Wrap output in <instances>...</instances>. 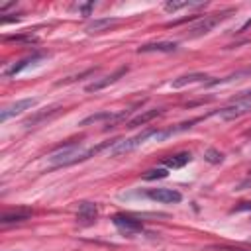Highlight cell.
I'll return each instance as SVG.
<instances>
[{"label": "cell", "mask_w": 251, "mask_h": 251, "mask_svg": "<svg viewBox=\"0 0 251 251\" xmlns=\"http://www.w3.org/2000/svg\"><path fill=\"white\" fill-rule=\"evenodd\" d=\"M202 6L200 2H165V10L167 12H176L180 8H198Z\"/></svg>", "instance_id": "obj_20"}, {"label": "cell", "mask_w": 251, "mask_h": 251, "mask_svg": "<svg viewBox=\"0 0 251 251\" xmlns=\"http://www.w3.org/2000/svg\"><path fill=\"white\" fill-rule=\"evenodd\" d=\"M116 141H106V143H100V145H94V147H82L80 143H69L57 151H53L47 161L51 163V167H69V165H75V163H80V161H86L90 157H94L96 153H100L102 149H110Z\"/></svg>", "instance_id": "obj_1"}, {"label": "cell", "mask_w": 251, "mask_h": 251, "mask_svg": "<svg viewBox=\"0 0 251 251\" xmlns=\"http://www.w3.org/2000/svg\"><path fill=\"white\" fill-rule=\"evenodd\" d=\"M43 55L41 53H33V55H27V57H24V59H20L18 63H14L12 67H8L6 71H4V75L6 76H16L18 73H22L25 67H29V65H33L35 61H39Z\"/></svg>", "instance_id": "obj_13"}, {"label": "cell", "mask_w": 251, "mask_h": 251, "mask_svg": "<svg viewBox=\"0 0 251 251\" xmlns=\"http://www.w3.org/2000/svg\"><path fill=\"white\" fill-rule=\"evenodd\" d=\"M112 118H114V114L112 112H98V114H90V116H86L82 122H80V126H88V124H96V122H112Z\"/></svg>", "instance_id": "obj_18"}, {"label": "cell", "mask_w": 251, "mask_h": 251, "mask_svg": "<svg viewBox=\"0 0 251 251\" xmlns=\"http://www.w3.org/2000/svg\"><path fill=\"white\" fill-rule=\"evenodd\" d=\"M178 49V43L175 41H155V43H145L137 49V53H173Z\"/></svg>", "instance_id": "obj_10"}, {"label": "cell", "mask_w": 251, "mask_h": 251, "mask_svg": "<svg viewBox=\"0 0 251 251\" xmlns=\"http://www.w3.org/2000/svg\"><path fill=\"white\" fill-rule=\"evenodd\" d=\"M208 75L204 73H190V75H182V76H176L173 82H171V88H182L186 84H192V82H202V84H208Z\"/></svg>", "instance_id": "obj_11"}, {"label": "cell", "mask_w": 251, "mask_h": 251, "mask_svg": "<svg viewBox=\"0 0 251 251\" xmlns=\"http://www.w3.org/2000/svg\"><path fill=\"white\" fill-rule=\"evenodd\" d=\"M118 24H120L118 18H98V20H92L90 24H86L84 31L90 33V35L92 33H104V31H108L110 27H114Z\"/></svg>", "instance_id": "obj_9"}, {"label": "cell", "mask_w": 251, "mask_h": 251, "mask_svg": "<svg viewBox=\"0 0 251 251\" xmlns=\"http://www.w3.org/2000/svg\"><path fill=\"white\" fill-rule=\"evenodd\" d=\"M98 216V208L92 202H80L78 204V212H76V220L82 224H92Z\"/></svg>", "instance_id": "obj_12"}, {"label": "cell", "mask_w": 251, "mask_h": 251, "mask_svg": "<svg viewBox=\"0 0 251 251\" xmlns=\"http://www.w3.org/2000/svg\"><path fill=\"white\" fill-rule=\"evenodd\" d=\"M249 112H251V100L235 98L229 106H226V108H220V110L212 112V116H216V118H220V120L229 122V120H237V118H241V116H245V114H249Z\"/></svg>", "instance_id": "obj_4"}, {"label": "cell", "mask_w": 251, "mask_h": 251, "mask_svg": "<svg viewBox=\"0 0 251 251\" xmlns=\"http://www.w3.org/2000/svg\"><path fill=\"white\" fill-rule=\"evenodd\" d=\"M61 112V108H51L49 112H41V114H35L33 118H29V120H25V127H31V126H35V124H39V122H43V120H49V118H53V116H57Z\"/></svg>", "instance_id": "obj_17"}, {"label": "cell", "mask_w": 251, "mask_h": 251, "mask_svg": "<svg viewBox=\"0 0 251 251\" xmlns=\"http://www.w3.org/2000/svg\"><path fill=\"white\" fill-rule=\"evenodd\" d=\"M92 8H94V4H92V2H88V4H78V6H76V10H80L84 16H88Z\"/></svg>", "instance_id": "obj_23"}, {"label": "cell", "mask_w": 251, "mask_h": 251, "mask_svg": "<svg viewBox=\"0 0 251 251\" xmlns=\"http://www.w3.org/2000/svg\"><path fill=\"white\" fill-rule=\"evenodd\" d=\"M204 159L208 161V163H214V165H218V163H222L224 161V153H220L218 149H206L204 151Z\"/></svg>", "instance_id": "obj_21"}, {"label": "cell", "mask_w": 251, "mask_h": 251, "mask_svg": "<svg viewBox=\"0 0 251 251\" xmlns=\"http://www.w3.org/2000/svg\"><path fill=\"white\" fill-rule=\"evenodd\" d=\"M4 39H6V41H27V43H31V41H35V35H31V33H22V35H6Z\"/></svg>", "instance_id": "obj_22"}, {"label": "cell", "mask_w": 251, "mask_h": 251, "mask_svg": "<svg viewBox=\"0 0 251 251\" xmlns=\"http://www.w3.org/2000/svg\"><path fill=\"white\" fill-rule=\"evenodd\" d=\"M161 112H163V110H159V108H153V110L141 112L139 116H135V118H131V120L127 122V127H139V126H145V124H149L153 118L161 116Z\"/></svg>", "instance_id": "obj_15"}, {"label": "cell", "mask_w": 251, "mask_h": 251, "mask_svg": "<svg viewBox=\"0 0 251 251\" xmlns=\"http://www.w3.org/2000/svg\"><path fill=\"white\" fill-rule=\"evenodd\" d=\"M126 73H127V67H120V69H116L112 75H106V76H102V78H98V80H94V82L86 84V92L102 90V88H106L108 84H114V82H116L118 78H122Z\"/></svg>", "instance_id": "obj_8"}, {"label": "cell", "mask_w": 251, "mask_h": 251, "mask_svg": "<svg viewBox=\"0 0 251 251\" xmlns=\"http://www.w3.org/2000/svg\"><path fill=\"white\" fill-rule=\"evenodd\" d=\"M237 98H243V100H251V90H245V92H239Z\"/></svg>", "instance_id": "obj_24"}, {"label": "cell", "mask_w": 251, "mask_h": 251, "mask_svg": "<svg viewBox=\"0 0 251 251\" xmlns=\"http://www.w3.org/2000/svg\"><path fill=\"white\" fill-rule=\"evenodd\" d=\"M37 106V98H22V100H16L12 104H8L6 108H2L0 112V122H8L10 118L25 112V110H31Z\"/></svg>", "instance_id": "obj_5"}, {"label": "cell", "mask_w": 251, "mask_h": 251, "mask_svg": "<svg viewBox=\"0 0 251 251\" xmlns=\"http://www.w3.org/2000/svg\"><path fill=\"white\" fill-rule=\"evenodd\" d=\"M167 175H169V171H167L165 167H157V169L145 171V173L141 175V178H143V180H157V178H165Z\"/></svg>", "instance_id": "obj_19"}, {"label": "cell", "mask_w": 251, "mask_h": 251, "mask_svg": "<svg viewBox=\"0 0 251 251\" xmlns=\"http://www.w3.org/2000/svg\"><path fill=\"white\" fill-rule=\"evenodd\" d=\"M190 161H192V155L188 151H182V153H176V155H171V157L163 159L165 167H171V169H180V167H184Z\"/></svg>", "instance_id": "obj_16"}, {"label": "cell", "mask_w": 251, "mask_h": 251, "mask_svg": "<svg viewBox=\"0 0 251 251\" xmlns=\"http://www.w3.org/2000/svg\"><path fill=\"white\" fill-rule=\"evenodd\" d=\"M145 196L159 204H178L182 200V194L173 188H149L145 192Z\"/></svg>", "instance_id": "obj_6"}, {"label": "cell", "mask_w": 251, "mask_h": 251, "mask_svg": "<svg viewBox=\"0 0 251 251\" xmlns=\"http://www.w3.org/2000/svg\"><path fill=\"white\" fill-rule=\"evenodd\" d=\"M157 131H159V127H147V129L139 131L137 135H131V137H127V139H120V141H116V143L110 147V155H112V157H118V155L129 153V151L137 149L139 145H143L145 141L155 139V137H157Z\"/></svg>", "instance_id": "obj_2"}, {"label": "cell", "mask_w": 251, "mask_h": 251, "mask_svg": "<svg viewBox=\"0 0 251 251\" xmlns=\"http://www.w3.org/2000/svg\"><path fill=\"white\" fill-rule=\"evenodd\" d=\"M229 14H233V10H224V12H218V14H208V16H204V18H198V20H194V25L188 29L190 33V37H200V35H206V33H210L220 22H224Z\"/></svg>", "instance_id": "obj_3"}, {"label": "cell", "mask_w": 251, "mask_h": 251, "mask_svg": "<svg viewBox=\"0 0 251 251\" xmlns=\"http://www.w3.org/2000/svg\"><path fill=\"white\" fill-rule=\"evenodd\" d=\"M249 184H251V175H249V176L239 184V190H243V188H245V186H249Z\"/></svg>", "instance_id": "obj_25"}, {"label": "cell", "mask_w": 251, "mask_h": 251, "mask_svg": "<svg viewBox=\"0 0 251 251\" xmlns=\"http://www.w3.org/2000/svg\"><path fill=\"white\" fill-rule=\"evenodd\" d=\"M112 224L118 227V231H122L126 235H133V233L143 231V224L131 216H126V214H116L112 218Z\"/></svg>", "instance_id": "obj_7"}, {"label": "cell", "mask_w": 251, "mask_h": 251, "mask_svg": "<svg viewBox=\"0 0 251 251\" xmlns=\"http://www.w3.org/2000/svg\"><path fill=\"white\" fill-rule=\"evenodd\" d=\"M249 27H251V18H249V20H247V22L241 25V31H245V29H249Z\"/></svg>", "instance_id": "obj_26"}, {"label": "cell", "mask_w": 251, "mask_h": 251, "mask_svg": "<svg viewBox=\"0 0 251 251\" xmlns=\"http://www.w3.org/2000/svg\"><path fill=\"white\" fill-rule=\"evenodd\" d=\"M31 218V212L25 210V208H18V210H10V212H4L2 218H0V224L2 226H8V224H18V222H25Z\"/></svg>", "instance_id": "obj_14"}]
</instances>
